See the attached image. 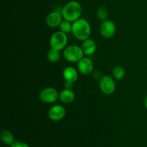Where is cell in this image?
<instances>
[{
  "instance_id": "1",
  "label": "cell",
  "mask_w": 147,
  "mask_h": 147,
  "mask_svg": "<svg viewBox=\"0 0 147 147\" xmlns=\"http://www.w3.org/2000/svg\"><path fill=\"white\" fill-rule=\"evenodd\" d=\"M72 33L73 36L80 41H84L90 38L91 34V27L86 19L80 18L73 22Z\"/></svg>"
},
{
  "instance_id": "2",
  "label": "cell",
  "mask_w": 147,
  "mask_h": 147,
  "mask_svg": "<svg viewBox=\"0 0 147 147\" xmlns=\"http://www.w3.org/2000/svg\"><path fill=\"white\" fill-rule=\"evenodd\" d=\"M61 13L65 20L73 23L80 18L82 14V7L78 1H69L64 6Z\"/></svg>"
},
{
  "instance_id": "3",
  "label": "cell",
  "mask_w": 147,
  "mask_h": 147,
  "mask_svg": "<svg viewBox=\"0 0 147 147\" xmlns=\"http://www.w3.org/2000/svg\"><path fill=\"white\" fill-rule=\"evenodd\" d=\"M84 55L82 47L76 45L67 46L63 50V57L70 63H78Z\"/></svg>"
},
{
  "instance_id": "4",
  "label": "cell",
  "mask_w": 147,
  "mask_h": 147,
  "mask_svg": "<svg viewBox=\"0 0 147 147\" xmlns=\"http://www.w3.org/2000/svg\"><path fill=\"white\" fill-rule=\"evenodd\" d=\"M50 48L60 51L64 50L67 46V35L61 31H57L53 33L50 39Z\"/></svg>"
},
{
  "instance_id": "5",
  "label": "cell",
  "mask_w": 147,
  "mask_h": 147,
  "mask_svg": "<svg viewBox=\"0 0 147 147\" xmlns=\"http://www.w3.org/2000/svg\"><path fill=\"white\" fill-rule=\"evenodd\" d=\"M99 88L104 94L111 95L113 93L116 88L114 78L109 76H102L99 80Z\"/></svg>"
},
{
  "instance_id": "6",
  "label": "cell",
  "mask_w": 147,
  "mask_h": 147,
  "mask_svg": "<svg viewBox=\"0 0 147 147\" xmlns=\"http://www.w3.org/2000/svg\"><path fill=\"white\" fill-rule=\"evenodd\" d=\"M59 93L57 89L47 87L42 89L40 93V99L45 103H53L59 99Z\"/></svg>"
},
{
  "instance_id": "7",
  "label": "cell",
  "mask_w": 147,
  "mask_h": 147,
  "mask_svg": "<svg viewBox=\"0 0 147 147\" xmlns=\"http://www.w3.org/2000/svg\"><path fill=\"white\" fill-rule=\"evenodd\" d=\"M99 30L102 37L106 39H110L116 34V27L112 20H106L105 21H102Z\"/></svg>"
},
{
  "instance_id": "8",
  "label": "cell",
  "mask_w": 147,
  "mask_h": 147,
  "mask_svg": "<svg viewBox=\"0 0 147 147\" xmlns=\"http://www.w3.org/2000/svg\"><path fill=\"white\" fill-rule=\"evenodd\" d=\"M66 115V110L62 105L57 104L52 106L48 111V117L53 121H60Z\"/></svg>"
},
{
  "instance_id": "9",
  "label": "cell",
  "mask_w": 147,
  "mask_h": 147,
  "mask_svg": "<svg viewBox=\"0 0 147 147\" xmlns=\"http://www.w3.org/2000/svg\"><path fill=\"white\" fill-rule=\"evenodd\" d=\"M63 20L64 19L61 12L53 11L50 12L46 17V24L50 28H56L60 26Z\"/></svg>"
},
{
  "instance_id": "10",
  "label": "cell",
  "mask_w": 147,
  "mask_h": 147,
  "mask_svg": "<svg viewBox=\"0 0 147 147\" xmlns=\"http://www.w3.org/2000/svg\"><path fill=\"white\" fill-rule=\"evenodd\" d=\"M78 69L83 76H88L93 73V63L89 57H83L78 63Z\"/></svg>"
},
{
  "instance_id": "11",
  "label": "cell",
  "mask_w": 147,
  "mask_h": 147,
  "mask_svg": "<svg viewBox=\"0 0 147 147\" xmlns=\"http://www.w3.org/2000/svg\"><path fill=\"white\" fill-rule=\"evenodd\" d=\"M63 78L65 79V81L72 82L75 83L77 81L78 78V73L77 70L75 67L72 66H67L65 67L63 71Z\"/></svg>"
},
{
  "instance_id": "12",
  "label": "cell",
  "mask_w": 147,
  "mask_h": 147,
  "mask_svg": "<svg viewBox=\"0 0 147 147\" xmlns=\"http://www.w3.org/2000/svg\"><path fill=\"white\" fill-rule=\"evenodd\" d=\"M82 49H83V51L85 55L90 56L93 55L96 51V43L92 39L88 38L87 40L83 41L81 45Z\"/></svg>"
},
{
  "instance_id": "13",
  "label": "cell",
  "mask_w": 147,
  "mask_h": 147,
  "mask_svg": "<svg viewBox=\"0 0 147 147\" xmlns=\"http://www.w3.org/2000/svg\"><path fill=\"white\" fill-rule=\"evenodd\" d=\"M76 95L70 89H64L59 93V99L63 103H70L75 100Z\"/></svg>"
},
{
  "instance_id": "14",
  "label": "cell",
  "mask_w": 147,
  "mask_h": 147,
  "mask_svg": "<svg viewBox=\"0 0 147 147\" xmlns=\"http://www.w3.org/2000/svg\"><path fill=\"white\" fill-rule=\"evenodd\" d=\"M0 138H1V140L3 143L7 145H10V146L15 142L13 134L9 130H7V129H4V130L1 131Z\"/></svg>"
},
{
  "instance_id": "15",
  "label": "cell",
  "mask_w": 147,
  "mask_h": 147,
  "mask_svg": "<svg viewBox=\"0 0 147 147\" xmlns=\"http://www.w3.org/2000/svg\"><path fill=\"white\" fill-rule=\"evenodd\" d=\"M112 75H113V78L116 80H121L126 75V70L122 66L117 65L113 67V70H112Z\"/></svg>"
},
{
  "instance_id": "16",
  "label": "cell",
  "mask_w": 147,
  "mask_h": 147,
  "mask_svg": "<svg viewBox=\"0 0 147 147\" xmlns=\"http://www.w3.org/2000/svg\"><path fill=\"white\" fill-rule=\"evenodd\" d=\"M47 60L52 63H57L60 59V53L59 50L50 48V50L47 52Z\"/></svg>"
},
{
  "instance_id": "17",
  "label": "cell",
  "mask_w": 147,
  "mask_h": 147,
  "mask_svg": "<svg viewBox=\"0 0 147 147\" xmlns=\"http://www.w3.org/2000/svg\"><path fill=\"white\" fill-rule=\"evenodd\" d=\"M60 28V31L63 32L65 33V34H68V33L72 32V28H73V23L67 21V20H63L61 24L59 26Z\"/></svg>"
},
{
  "instance_id": "18",
  "label": "cell",
  "mask_w": 147,
  "mask_h": 147,
  "mask_svg": "<svg viewBox=\"0 0 147 147\" xmlns=\"http://www.w3.org/2000/svg\"><path fill=\"white\" fill-rule=\"evenodd\" d=\"M97 17L98 19L101 21H105V20H108V17H109V11L108 9L106 7L103 6H100L97 9Z\"/></svg>"
},
{
  "instance_id": "19",
  "label": "cell",
  "mask_w": 147,
  "mask_h": 147,
  "mask_svg": "<svg viewBox=\"0 0 147 147\" xmlns=\"http://www.w3.org/2000/svg\"><path fill=\"white\" fill-rule=\"evenodd\" d=\"M10 147H30L27 144V143L24 142H21V141H17L14 142L10 146Z\"/></svg>"
},
{
  "instance_id": "20",
  "label": "cell",
  "mask_w": 147,
  "mask_h": 147,
  "mask_svg": "<svg viewBox=\"0 0 147 147\" xmlns=\"http://www.w3.org/2000/svg\"><path fill=\"white\" fill-rule=\"evenodd\" d=\"M73 83L72 82H69V81H65V88L66 89H70L72 90L73 88Z\"/></svg>"
},
{
  "instance_id": "21",
  "label": "cell",
  "mask_w": 147,
  "mask_h": 147,
  "mask_svg": "<svg viewBox=\"0 0 147 147\" xmlns=\"http://www.w3.org/2000/svg\"><path fill=\"white\" fill-rule=\"evenodd\" d=\"M144 106L147 110V95L146 96V97H145V99H144Z\"/></svg>"
}]
</instances>
